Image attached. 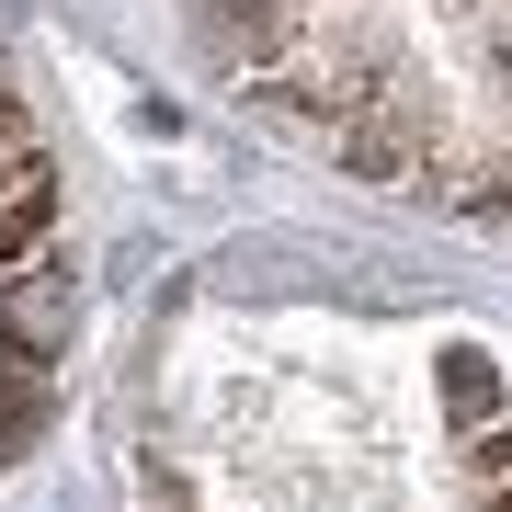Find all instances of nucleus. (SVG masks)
Segmentation results:
<instances>
[{
	"label": "nucleus",
	"instance_id": "nucleus-1",
	"mask_svg": "<svg viewBox=\"0 0 512 512\" xmlns=\"http://www.w3.org/2000/svg\"><path fill=\"white\" fill-rule=\"evenodd\" d=\"M0 342L23 353V365H57V353L80 342V274H57V262H35L12 296H0Z\"/></svg>",
	"mask_w": 512,
	"mask_h": 512
},
{
	"label": "nucleus",
	"instance_id": "nucleus-2",
	"mask_svg": "<svg viewBox=\"0 0 512 512\" xmlns=\"http://www.w3.org/2000/svg\"><path fill=\"white\" fill-rule=\"evenodd\" d=\"M46 228H57V183H46V160H12V171H0V262H23Z\"/></svg>",
	"mask_w": 512,
	"mask_h": 512
},
{
	"label": "nucleus",
	"instance_id": "nucleus-3",
	"mask_svg": "<svg viewBox=\"0 0 512 512\" xmlns=\"http://www.w3.org/2000/svg\"><path fill=\"white\" fill-rule=\"evenodd\" d=\"M35 421H46V365H23V353L0 342V467L35 444Z\"/></svg>",
	"mask_w": 512,
	"mask_h": 512
},
{
	"label": "nucleus",
	"instance_id": "nucleus-4",
	"mask_svg": "<svg viewBox=\"0 0 512 512\" xmlns=\"http://www.w3.org/2000/svg\"><path fill=\"white\" fill-rule=\"evenodd\" d=\"M444 387H456V421H490V410H501V376H490V353H444Z\"/></svg>",
	"mask_w": 512,
	"mask_h": 512
},
{
	"label": "nucleus",
	"instance_id": "nucleus-5",
	"mask_svg": "<svg viewBox=\"0 0 512 512\" xmlns=\"http://www.w3.org/2000/svg\"><path fill=\"white\" fill-rule=\"evenodd\" d=\"M467 478H478V490H490V478H512V421H501L490 444H478V456H467Z\"/></svg>",
	"mask_w": 512,
	"mask_h": 512
},
{
	"label": "nucleus",
	"instance_id": "nucleus-6",
	"mask_svg": "<svg viewBox=\"0 0 512 512\" xmlns=\"http://www.w3.org/2000/svg\"><path fill=\"white\" fill-rule=\"evenodd\" d=\"M478 512H512V478H490V490H478Z\"/></svg>",
	"mask_w": 512,
	"mask_h": 512
}]
</instances>
